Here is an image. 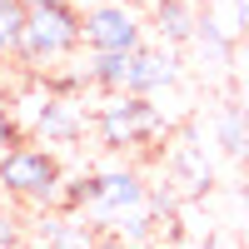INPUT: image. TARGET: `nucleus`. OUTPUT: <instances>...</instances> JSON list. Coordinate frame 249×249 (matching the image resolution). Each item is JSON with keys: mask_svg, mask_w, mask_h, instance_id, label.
Listing matches in <instances>:
<instances>
[{"mask_svg": "<svg viewBox=\"0 0 249 249\" xmlns=\"http://www.w3.org/2000/svg\"><path fill=\"white\" fill-rule=\"evenodd\" d=\"M0 195H15V199L35 204V210H60L65 170H60L55 150H40V144L0 150Z\"/></svg>", "mask_w": 249, "mask_h": 249, "instance_id": "f257e3e1", "label": "nucleus"}, {"mask_svg": "<svg viewBox=\"0 0 249 249\" xmlns=\"http://www.w3.org/2000/svg\"><path fill=\"white\" fill-rule=\"evenodd\" d=\"M75 50H80V10L75 5H40L25 20L15 60L30 65V70H50L55 60H65Z\"/></svg>", "mask_w": 249, "mask_h": 249, "instance_id": "f03ea898", "label": "nucleus"}, {"mask_svg": "<svg viewBox=\"0 0 249 249\" xmlns=\"http://www.w3.org/2000/svg\"><path fill=\"white\" fill-rule=\"evenodd\" d=\"M100 124V140L110 144V150H130V144H150L164 135V115L155 110V100L150 95H110L105 105H100L95 115Z\"/></svg>", "mask_w": 249, "mask_h": 249, "instance_id": "7ed1b4c3", "label": "nucleus"}, {"mask_svg": "<svg viewBox=\"0 0 249 249\" xmlns=\"http://www.w3.org/2000/svg\"><path fill=\"white\" fill-rule=\"evenodd\" d=\"M150 210V184H144L135 170H105L90 175V199H85V219L95 230H115L124 214Z\"/></svg>", "mask_w": 249, "mask_h": 249, "instance_id": "20e7f679", "label": "nucleus"}, {"mask_svg": "<svg viewBox=\"0 0 249 249\" xmlns=\"http://www.w3.org/2000/svg\"><path fill=\"white\" fill-rule=\"evenodd\" d=\"M80 45L90 55H105V50H120L130 55L135 45H144V20L135 5H120V0H105V5H90L80 15Z\"/></svg>", "mask_w": 249, "mask_h": 249, "instance_id": "39448f33", "label": "nucleus"}, {"mask_svg": "<svg viewBox=\"0 0 249 249\" xmlns=\"http://www.w3.org/2000/svg\"><path fill=\"white\" fill-rule=\"evenodd\" d=\"M179 80V55L175 45H135L130 70H124V95H160Z\"/></svg>", "mask_w": 249, "mask_h": 249, "instance_id": "423d86ee", "label": "nucleus"}, {"mask_svg": "<svg viewBox=\"0 0 249 249\" xmlns=\"http://www.w3.org/2000/svg\"><path fill=\"white\" fill-rule=\"evenodd\" d=\"M170 179H175V190H184V195H199V190L214 184V164L204 160V150H199L190 135L170 150Z\"/></svg>", "mask_w": 249, "mask_h": 249, "instance_id": "0eeeda50", "label": "nucleus"}, {"mask_svg": "<svg viewBox=\"0 0 249 249\" xmlns=\"http://www.w3.org/2000/svg\"><path fill=\"white\" fill-rule=\"evenodd\" d=\"M199 25V10L195 0H155V30L164 45H190Z\"/></svg>", "mask_w": 249, "mask_h": 249, "instance_id": "6e6552de", "label": "nucleus"}, {"mask_svg": "<svg viewBox=\"0 0 249 249\" xmlns=\"http://www.w3.org/2000/svg\"><path fill=\"white\" fill-rule=\"evenodd\" d=\"M80 105L75 100H60V95H45V105H40V115H35V124L30 130L40 135V140H70V135H80Z\"/></svg>", "mask_w": 249, "mask_h": 249, "instance_id": "1a4fd4ad", "label": "nucleus"}, {"mask_svg": "<svg viewBox=\"0 0 249 249\" xmlns=\"http://www.w3.org/2000/svg\"><path fill=\"white\" fill-rule=\"evenodd\" d=\"M214 144L230 160H249V110L244 105H224L214 115Z\"/></svg>", "mask_w": 249, "mask_h": 249, "instance_id": "9d476101", "label": "nucleus"}, {"mask_svg": "<svg viewBox=\"0 0 249 249\" xmlns=\"http://www.w3.org/2000/svg\"><path fill=\"white\" fill-rule=\"evenodd\" d=\"M25 20H30V5L25 0H0V55L20 50V35H25Z\"/></svg>", "mask_w": 249, "mask_h": 249, "instance_id": "9b49d317", "label": "nucleus"}, {"mask_svg": "<svg viewBox=\"0 0 249 249\" xmlns=\"http://www.w3.org/2000/svg\"><path fill=\"white\" fill-rule=\"evenodd\" d=\"M115 234L130 244V249H150L155 244V210H135V214H124L115 224Z\"/></svg>", "mask_w": 249, "mask_h": 249, "instance_id": "f8f14e48", "label": "nucleus"}, {"mask_svg": "<svg viewBox=\"0 0 249 249\" xmlns=\"http://www.w3.org/2000/svg\"><path fill=\"white\" fill-rule=\"evenodd\" d=\"M195 45L214 60V65H224L230 60V35H224V25L219 20H210V15H199V25H195Z\"/></svg>", "mask_w": 249, "mask_h": 249, "instance_id": "ddd939ff", "label": "nucleus"}, {"mask_svg": "<svg viewBox=\"0 0 249 249\" xmlns=\"http://www.w3.org/2000/svg\"><path fill=\"white\" fill-rule=\"evenodd\" d=\"M20 244H25V224H20L15 210L0 204V249H20Z\"/></svg>", "mask_w": 249, "mask_h": 249, "instance_id": "4468645a", "label": "nucleus"}, {"mask_svg": "<svg viewBox=\"0 0 249 249\" xmlns=\"http://www.w3.org/2000/svg\"><path fill=\"white\" fill-rule=\"evenodd\" d=\"M90 249H130V244H124V239H120V234H115V230H100V234H95V244H90Z\"/></svg>", "mask_w": 249, "mask_h": 249, "instance_id": "2eb2a0df", "label": "nucleus"}, {"mask_svg": "<svg viewBox=\"0 0 249 249\" xmlns=\"http://www.w3.org/2000/svg\"><path fill=\"white\" fill-rule=\"evenodd\" d=\"M10 130H15V120L0 110V150H10V144H15V140H10Z\"/></svg>", "mask_w": 249, "mask_h": 249, "instance_id": "dca6fc26", "label": "nucleus"}, {"mask_svg": "<svg viewBox=\"0 0 249 249\" xmlns=\"http://www.w3.org/2000/svg\"><path fill=\"white\" fill-rule=\"evenodd\" d=\"M234 25L249 30V0H234Z\"/></svg>", "mask_w": 249, "mask_h": 249, "instance_id": "f3484780", "label": "nucleus"}, {"mask_svg": "<svg viewBox=\"0 0 249 249\" xmlns=\"http://www.w3.org/2000/svg\"><path fill=\"white\" fill-rule=\"evenodd\" d=\"M30 10H40V5H75V0H25Z\"/></svg>", "mask_w": 249, "mask_h": 249, "instance_id": "a211bd4d", "label": "nucleus"}, {"mask_svg": "<svg viewBox=\"0 0 249 249\" xmlns=\"http://www.w3.org/2000/svg\"><path fill=\"white\" fill-rule=\"evenodd\" d=\"M199 249H230V244H224V239H219V234H210V239H204V244H199Z\"/></svg>", "mask_w": 249, "mask_h": 249, "instance_id": "6ab92c4d", "label": "nucleus"}, {"mask_svg": "<svg viewBox=\"0 0 249 249\" xmlns=\"http://www.w3.org/2000/svg\"><path fill=\"white\" fill-rule=\"evenodd\" d=\"M150 249H190V244H179V239H164V244H150Z\"/></svg>", "mask_w": 249, "mask_h": 249, "instance_id": "aec40b11", "label": "nucleus"}, {"mask_svg": "<svg viewBox=\"0 0 249 249\" xmlns=\"http://www.w3.org/2000/svg\"><path fill=\"white\" fill-rule=\"evenodd\" d=\"M0 60H5V55H0ZM0 70H5V65H0Z\"/></svg>", "mask_w": 249, "mask_h": 249, "instance_id": "412c9836", "label": "nucleus"}]
</instances>
